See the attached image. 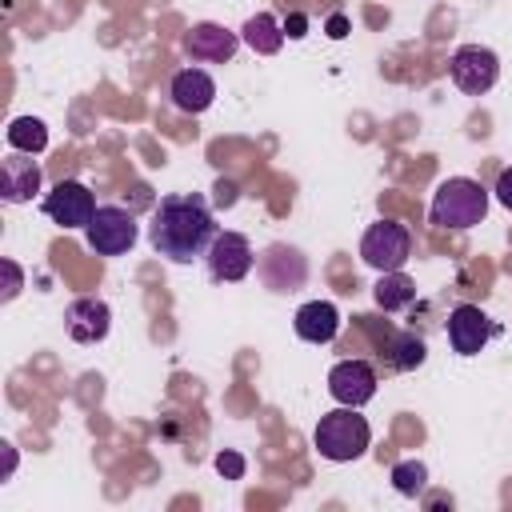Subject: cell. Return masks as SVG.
<instances>
[{
	"label": "cell",
	"mask_w": 512,
	"mask_h": 512,
	"mask_svg": "<svg viewBox=\"0 0 512 512\" xmlns=\"http://www.w3.org/2000/svg\"><path fill=\"white\" fill-rule=\"evenodd\" d=\"M296 336L308 340V344H328L336 332H340V312L332 300H308L296 308Z\"/></svg>",
	"instance_id": "cell-15"
},
{
	"label": "cell",
	"mask_w": 512,
	"mask_h": 512,
	"mask_svg": "<svg viewBox=\"0 0 512 512\" xmlns=\"http://www.w3.org/2000/svg\"><path fill=\"white\" fill-rule=\"evenodd\" d=\"M372 296H376V304L384 312H400V308H408L416 300V284L404 272H380V284L372 288Z\"/></svg>",
	"instance_id": "cell-18"
},
{
	"label": "cell",
	"mask_w": 512,
	"mask_h": 512,
	"mask_svg": "<svg viewBox=\"0 0 512 512\" xmlns=\"http://www.w3.org/2000/svg\"><path fill=\"white\" fill-rule=\"evenodd\" d=\"M492 336H496V324L488 320L484 308H476V304H456V308L448 312V344H452L456 356H476Z\"/></svg>",
	"instance_id": "cell-9"
},
{
	"label": "cell",
	"mask_w": 512,
	"mask_h": 512,
	"mask_svg": "<svg viewBox=\"0 0 512 512\" xmlns=\"http://www.w3.org/2000/svg\"><path fill=\"white\" fill-rule=\"evenodd\" d=\"M328 36H332V40H344V36H348V16H344V12L328 16Z\"/></svg>",
	"instance_id": "cell-25"
},
{
	"label": "cell",
	"mask_w": 512,
	"mask_h": 512,
	"mask_svg": "<svg viewBox=\"0 0 512 512\" xmlns=\"http://www.w3.org/2000/svg\"><path fill=\"white\" fill-rule=\"evenodd\" d=\"M204 260H208L212 280L236 284V280H244V276L252 272V244H248V236H240V232H216V240L208 244Z\"/></svg>",
	"instance_id": "cell-7"
},
{
	"label": "cell",
	"mask_w": 512,
	"mask_h": 512,
	"mask_svg": "<svg viewBox=\"0 0 512 512\" xmlns=\"http://www.w3.org/2000/svg\"><path fill=\"white\" fill-rule=\"evenodd\" d=\"M148 240L160 256L176 260V264H192L208 252V244L216 240V220L212 208L204 204V196L196 192H176L164 196L152 208V224H148Z\"/></svg>",
	"instance_id": "cell-1"
},
{
	"label": "cell",
	"mask_w": 512,
	"mask_h": 512,
	"mask_svg": "<svg viewBox=\"0 0 512 512\" xmlns=\"http://www.w3.org/2000/svg\"><path fill=\"white\" fill-rule=\"evenodd\" d=\"M64 328L76 344H100L112 328V308L100 296H80L64 308Z\"/></svg>",
	"instance_id": "cell-11"
},
{
	"label": "cell",
	"mask_w": 512,
	"mask_h": 512,
	"mask_svg": "<svg viewBox=\"0 0 512 512\" xmlns=\"http://www.w3.org/2000/svg\"><path fill=\"white\" fill-rule=\"evenodd\" d=\"M392 484H396L400 496H420L424 484H428V468H424L420 460H400V464L392 468Z\"/></svg>",
	"instance_id": "cell-20"
},
{
	"label": "cell",
	"mask_w": 512,
	"mask_h": 512,
	"mask_svg": "<svg viewBox=\"0 0 512 512\" xmlns=\"http://www.w3.org/2000/svg\"><path fill=\"white\" fill-rule=\"evenodd\" d=\"M8 144H12V152H44V144H48V128H44V120H36V116H16L12 124H8Z\"/></svg>",
	"instance_id": "cell-19"
},
{
	"label": "cell",
	"mask_w": 512,
	"mask_h": 512,
	"mask_svg": "<svg viewBox=\"0 0 512 512\" xmlns=\"http://www.w3.org/2000/svg\"><path fill=\"white\" fill-rule=\"evenodd\" d=\"M448 76L460 92L468 96H484L496 80H500V56L484 44H460L448 60Z\"/></svg>",
	"instance_id": "cell-5"
},
{
	"label": "cell",
	"mask_w": 512,
	"mask_h": 512,
	"mask_svg": "<svg viewBox=\"0 0 512 512\" xmlns=\"http://www.w3.org/2000/svg\"><path fill=\"white\" fill-rule=\"evenodd\" d=\"M312 440H316V448H320L324 460H332V464H348V460L364 456V448H368V440H372V428H368L364 416H356V408L340 404L336 412L320 416Z\"/></svg>",
	"instance_id": "cell-3"
},
{
	"label": "cell",
	"mask_w": 512,
	"mask_h": 512,
	"mask_svg": "<svg viewBox=\"0 0 512 512\" xmlns=\"http://www.w3.org/2000/svg\"><path fill=\"white\" fill-rule=\"evenodd\" d=\"M308 32V16L304 12H292L288 20H284V36H292V40H300Z\"/></svg>",
	"instance_id": "cell-23"
},
{
	"label": "cell",
	"mask_w": 512,
	"mask_h": 512,
	"mask_svg": "<svg viewBox=\"0 0 512 512\" xmlns=\"http://www.w3.org/2000/svg\"><path fill=\"white\" fill-rule=\"evenodd\" d=\"M328 392H332L336 404L360 408L376 396V368L368 360H340L328 372Z\"/></svg>",
	"instance_id": "cell-10"
},
{
	"label": "cell",
	"mask_w": 512,
	"mask_h": 512,
	"mask_svg": "<svg viewBox=\"0 0 512 512\" xmlns=\"http://www.w3.org/2000/svg\"><path fill=\"white\" fill-rule=\"evenodd\" d=\"M216 200H220V204H232V200H236V188H232L228 180H220V184H216Z\"/></svg>",
	"instance_id": "cell-26"
},
{
	"label": "cell",
	"mask_w": 512,
	"mask_h": 512,
	"mask_svg": "<svg viewBox=\"0 0 512 512\" xmlns=\"http://www.w3.org/2000/svg\"><path fill=\"white\" fill-rule=\"evenodd\" d=\"M360 256L376 272H400L412 256V232L400 220H376L360 240Z\"/></svg>",
	"instance_id": "cell-4"
},
{
	"label": "cell",
	"mask_w": 512,
	"mask_h": 512,
	"mask_svg": "<svg viewBox=\"0 0 512 512\" xmlns=\"http://www.w3.org/2000/svg\"><path fill=\"white\" fill-rule=\"evenodd\" d=\"M496 200L512 212V168H504V172H500V180H496Z\"/></svg>",
	"instance_id": "cell-22"
},
{
	"label": "cell",
	"mask_w": 512,
	"mask_h": 512,
	"mask_svg": "<svg viewBox=\"0 0 512 512\" xmlns=\"http://www.w3.org/2000/svg\"><path fill=\"white\" fill-rule=\"evenodd\" d=\"M40 192V164L32 160V152H12L0 164V196L8 204H24Z\"/></svg>",
	"instance_id": "cell-12"
},
{
	"label": "cell",
	"mask_w": 512,
	"mask_h": 512,
	"mask_svg": "<svg viewBox=\"0 0 512 512\" xmlns=\"http://www.w3.org/2000/svg\"><path fill=\"white\" fill-rule=\"evenodd\" d=\"M216 100V80L204 72V68H180L172 76V104L180 112H204L208 104Z\"/></svg>",
	"instance_id": "cell-14"
},
{
	"label": "cell",
	"mask_w": 512,
	"mask_h": 512,
	"mask_svg": "<svg viewBox=\"0 0 512 512\" xmlns=\"http://www.w3.org/2000/svg\"><path fill=\"white\" fill-rule=\"evenodd\" d=\"M44 212L60 224V228H88L96 216V196L80 184V180H60L48 196H44Z\"/></svg>",
	"instance_id": "cell-8"
},
{
	"label": "cell",
	"mask_w": 512,
	"mask_h": 512,
	"mask_svg": "<svg viewBox=\"0 0 512 512\" xmlns=\"http://www.w3.org/2000/svg\"><path fill=\"white\" fill-rule=\"evenodd\" d=\"M216 468H220L224 476L240 480V476H244V456H236V452H224V456H216Z\"/></svg>",
	"instance_id": "cell-21"
},
{
	"label": "cell",
	"mask_w": 512,
	"mask_h": 512,
	"mask_svg": "<svg viewBox=\"0 0 512 512\" xmlns=\"http://www.w3.org/2000/svg\"><path fill=\"white\" fill-rule=\"evenodd\" d=\"M428 216H432L436 228L464 232V228H472V224H480L488 216V188L480 180H468V176H448L436 188Z\"/></svg>",
	"instance_id": "cell-2"
},
{
	"label": "cell",
	"mask_w": 512,
	"mask_h": 512,
	"mask_svg": "<svg viewBox=\"0 0 512 512\" xmlns=\"http://www.w3.org/2000/svg\"><path fill=\"white\" fill-rule=\"evenodd\" d=\"M84 232H88V248L96 256H124L136 244V216L116 204H100Z\"/></svg>",
	"instance_id": "cell-6"
},
{
	"label": "cell",
	"mask_w": 512,
	"mask_h": 512,
	"mask_svg": "<svg viewBox=\"0 0 512 512\" xmlns=\"http://www.w3.org/2000/svg\"><path fill=\"white\" fill-rule=\"evenodd\" d=\"M380 348H384L380 356H388V364H392L396 372H412V368H420L424 356H428L424 340L412 336V332H388V344H380Z\"/></svg>",
	"instance_id": "cell-17"
},
{
	"label": "cell",
	"mask_w": 512,
	"mask_h": 512,
	"mask_svg": "<svg viewBox=\"0 0 512 512\" xmlns=\"http://www.w3.org/2000/svg\"><path fill=\"white\" fill-rule=\"evenodd\" d=\"M236 32H228V28H220V24H192V32L184 36V52L192 56V60H212V64H224V60H232V52H236Z\"/></svg>",
	"instance_id": "cell-13"
},
{
	"label": "cell",
	"mask_w": 512,
	"mask_h": 512,
	"mask_svg": "<svg viewBox=\"0 0 512 512\" xmlns=\"http://www.w3.org/2000/svg\"><path fill=\"white\" fill-rule=\"evenodd\" d=\"M4 276H8V288H4V300H12L20 292V268L12 260H4Z\"/></svg>",
	"instance_id": "cell-24"
},
{
	"label": "cell",
	"mask_w": 512,
	"mask_h": 512,
	"mask_svg": "<svg viewBox=\"0 0 512 512\" xmlns=\"http://www.w3.org/2000/svg\"><path fill=\"white\" fill-rule=\"evenodd\" d=\"M240 40H244L252 52L272 56V52H280V44H284V24H276V16H268V12H256V16H248V24L240 28Z\"/></svg>",
	"instance_id": "cell-16"
}]
</instances>
